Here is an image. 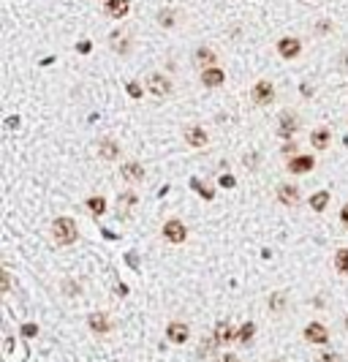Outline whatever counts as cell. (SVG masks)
Listing matches in <instances>:
<instances>
[{
	"instance_id": "1",
	"label": "cell",
	"mask_w": 348,
	"mask_h": 362,
	"mask_svg": "<svg viewBox=\"0 0 348 362\" xmlns=\"http://www.w3.org/2000/svg\"><path fill=\"white\" fill-rule=\"evenodd\" d=\"M52 237L57 245H74L79 240V232H76V224L74 218H54L52 224Z\"/></svg>"
},
{
	"instance_id": "2",
	"label": "cell",
	"mask_w": 348,
	"mask_h": 362,
	"mask_svg": "<svg viewBox=\"0 0 348 362\" xmlns=\"http://www.w3.org/2000/svg\"><path fill=\"white\" fill-rule=\"evenodd\" d=\"M188 232H185V224L177 221V218H169V221L163 224V240L166 242H174V245H180V242H185Z\"/></svg>"
},
{
	"instance_id": "3",
	"label": "cell",
	"mask_w": 348,
	"mask_h": 362,
	"mask_svg": "<svg viewBox=\"0 0 348 362\" xmlns=\"http://www.w3.org/2000/svg\"><path fill=\"white\" fill-rule=\"evenodd\" d=\"M250 98H253V104H256V106H270L272 101H275V88H272V82H256V85H253Z\"/></svg>"
},
{
	"instance_id": "4",
	"label": "cell",
	"mask_w": 348,
	"mask_h": 362,
	"mask_svg": "<svg viewBox=\"0 0 348 362\" xmlns=\"http://www.w3.org/2000/svg\"><path fill=\"white\" fill-rule=\"evenodd\" d=\"M147 90L153 93V96H169L171 93V82H169V76H163V74H150L147 76Z\"/></svg>"
},
{
	"instance_id": "5",
	"label": "cell",
	"mask_w": 348,
	"mask_h": 362,
	"mask_svg": "<svg viewBox=\"0 0 348 362\" xmlns=\"http://www.w3.org/2000/svg\"><path fill=\"white\" fill-rule=\"evenodd\" d=\"M299 52H302V44H299V38H280L278 41V54L283 60H294L299 58Z\"/></svg>"
},
{
	"instance_id": "6",
	"label": "cell",
	"mask_w": 348,
	"mask_h": 362,
	"mask_svg": "<svg viewBox=\"0 0 348 362\" xmlns=\"http://www.w3.org/2000/svg\"><path fill=\"white\" fill-rule=\"evenodd\" d=\"M299 131V117L294 115V112H283L280 115V136L283 139H288V136H294V133Z\"/></svg>"
},
{
	"instance_id": "7",
	"label": "cell",
	"mask_w": 348,
	"mask_h": 362,
	"mask_svg": "<svg viewBox=\"0 0 348 362\" xmlns=\"http://www.w3.org/2000/svg\"><path fill=\"white\" fill-rule=\"evenodd\" d=\"M120 175H123L125 183H141V180H144V169H141V163H136V161H125Z\"/></svg>"
},
{
	"instance_id": "8",
	"label": "cell",
	"mask_w": 348,
	"mask_h": 362,
	"mask_svg": "<svg viewBox=\"0 0 348 362\" xmlns=\"http://www.w3.org/2000/svg\"><path fill=\"white\" fill-rule=\"evenodd\" d=\"M313 166H315L313 155H294V158L288 161V172H291V175H305V172H310Z\"/></svg>"
},
{
	"instance_id": "9",
	"label": "cell",
	"mask_w": 348,
	"mask_h": 362,
	"mask_svg": "<svg viewBox=\"0 0 348 362\" xmlns=\"http://www.w3.org/2000/svg\"><path fill=\"white\" fill-rule=\"evenodd\" d=\"M305 341H307V343H327V341H329L327 327H324V324H318V321L307 324V327H305Z\"/></svg>"
},
{
	"instance_id": "10",
	"label": "cell",
	"mask_w": 348,
	"mask_h": 362,
	"mask_svg": "<svg viewBox=\"0 0 348 362\" xmlns=\"http://www.w3.org/2000/svg\"><path fill=\"white\" fill-rule=\"evenodd\" d=\"M87 327H90L96 335H104V332L112 329V321H109L106 313H90V316H87Z\"/></svg>"
},
{
	"instance_id": "11",
	"label": "cell",
	"mask_w": 348,
	"mask_h": 362,
	"mask_svg": "<svg viewBox=\"0 0 348 362\" xmlns=\"http://www.w3.org/2000/svg\"><path fill=\"white\" fill-rule=\"evenodd\" d=\"M166 335H169L171 343H185L188 338H191V329H188V324H183V321H171V324L166 327Z\"/></svg>"
},
{
	"instance_id": "12",
	"label": "cell",
	"mask_w": 348,
	"mask_h": 362,
	"mask_svg": "<svg viewBox=\"0 0 348 362\" xmlns=\"http://www.w3.org/2000/svg\"><path fill=\"white\" fill-rule=\"evenodd\" d=\"M223 79H226V74H223L218 66L201 71V85H204V88H220V85H223Z\"/></svg>"
},
{
	"instance_id": "13",
	"label": "cell",
	"mask_w": 348,
	"mask_h": 362,
	"mask_svg": "<svg viewBox=\"0 0 348 362\" xmlns=\"http://www.w3.org/2000/svg\"><path fill=\"white\" fill-rule=\"evenodd\" d=\"M128 9H131V0H109V3L104 6V11L112 19H123L125 14H128Z\"/></svg>"
},
{
	"instance_id": "14",
	"label": "cell",
	"mask_w": 348,
	"mask_h": 362,
	"mask_svg": "<svg viewBox=\"0 0 348 362\" xmlns=\"http://www.w3.org/2000/svg\"><path fill=\"white\" fill-rule=\"evenodd\" d=\"M228 341H237V329L228 324V321H220L215 327V343L218 346H226Z\"/></svg>"
},
{
	"instance_id": "15",
	"label": "cell",
	"mask_w": 348,
	"mask_h": 362,
	"mask_svg": "<svg viewBox=\"0 0 348 362\" xmlns=\"http://www.w3.org/2000/svg\"><path fill=\"white\" fill-rule=\"evenodd\" d=\"M185 142L191 147H204L210 142V136H207V131H204V128H193V125H191V128H185Z\"/></svg>"
},
{
	"instance_id": "16",
	"label": "cell",
	"mask_w": 348,
	"mask_h": 362,
	"mask_svg": "<svg viewBox=\"0 0 348 362\" xmlns=\"http://www.w3.org/2000/svg\"><path fill=\"white\" fill-rule=\"evenodd\" d=\"M193 60H196V66H204V68H215L218 66V54L212 49H207V46H201V49L193 54Z\"/></svg>"
},
{
	"instance_id": "17",
	"label": "cell",
	"mask_w": 348,
	"mask_h": 362,
	"mask_svg": "<svg viewBox=\"0 0 348 362\" xmlns=\"http://www.w3.org/2000/svg\"><path fill=\"white\" fill-rule=\"evenodd\" d=\"M329 142H332V133H329V128H315V131L310 133V145L315 147V150H327V147H329Z\"/></svg>"
},
{
	"instance_id": "18",
	"label": "cell",
	"mask_w": 348,
	"mask_h": 362,
	"mask_svg": "<svg viewBox=\"0 0 348 362\" xmlns=\"http://www.w3.org/2000/svg\"><path fill=\"white\" fill-rule=\"evenodd\" d=\"M98 155L104 161H114L117 155H120V145H117V142H112V139H104L98 145Z\"/></svg>"
},
{
	"instance_id": "19",
	"label": "cell",
	"mask_w": 348,
	"mask_h": 362,
	"mask_svg": "<svg viewBox=\"0 0 348 362\" xmlns=\"http://www.w3.org/2000/svg\"><path fill=\"white\" fill-rule=\"evenodd\" d=\"M278 199L283 204H299V188L297 185H278Z\"/></svg>"
},
{
	"instance_id": "20",
	"label": "cell",
	"mask_w": 348,
	"mask_h": 362,
	"mask_svg": "<svg viewBox=\"0 0 348 362\" xmlns=\"http://www.w3.org/2000/svg\"><path fill=\"white\" fill-rule=\"evenodd\" d=\"M87 210H90L93 215H104L106 212V199L104 196H90V199H87Z\"/></svg>"
},
{
	"instance_id": "21",
	"label": "cell",
	"mask_w": 348,
	"mask_h": 362,
	"mask_svg": "<svg viewBox=\"0 0 348 362\" xmlns=\"http://www.w3.org/2000/svg\"><path fill=\"white\" fill-rule=\"evenodd\" d=\"M327 204H329V193L327 191H318V193L310 196V207L315 212H324V210H327Z\"/></svg>"
},
{
	"instance_id": "22",
	"label": "cell",
	"mask_w": 348,
	"mask_h": 362,
	"mask_svg": "<svg viewBox=\"0 0 348 362\" xmlns=\"http://www.w3.org/2000/svg\"><path fill=\"white\" fill-rule=\"evenodd\" d=\"M335 270L340 275H348V248H340L335 254Z\"/></svg>"
},
{
	"instance_id": "23",
	"label": "cell",
	"mask_w": 348,
	"mask_h": 362,
	"mask_svg": "<svg viewBox=\"0 0 348 362\" xmlns=\"http://www.w3.org/2000/svg\"><path fill=\"white\" fill-rule=\"evenodd\" d=\"M283 308H286V294L275 292V294L270 297V311H272V313H280Z\"/></svg>"
},
{
	"instance_id": "24",
	"label": "cell",
	"mask_w": 348,
	"mask_h": 362,
	"mask_svg": "<svg viewBox=\"0 0 348 362\" xmlns=\"http://www.w3.org/2000/svg\"><path fill=\"white\" fill-rule=\"evenodd\" d=\"M253 332H256V324H253V321H248V324H242V329L237 332V341H240V343H248L250 338H253Z\"/></svg>"
},
{
	"instance_id": "25",
	"label": "cell",
	"mask_w": 348,
	"mask_h": 362,
	"mask_svg": "<svg viewBox=\"0 0 348 362\" xmlns=\"http://www.w3.org/2000/svg\"><path fill=\"white\" fill-rule=\"evenodd\" d=\"M174 19H177V14H174L171 9H163L161 14H158V22H161L163 27H171V25H174Z\"/></svg>"
},
{
	"instance_id": "26",
	"label": "cell",
	"mask_w": 348,
	"mask_h": 362,
	"mask_svg": "<svg viewBox=\"0 0 348 362\" xmlns=\"http://www.w3.org/2000/svg\"><path fill=\"white\" fill-rule=\"evenodd\" d=\"M318 362H343V357H340V354H332V351H321Z\"/></svg>"
},
{
	"instance_id": "27",
	"label": "cell",
	"mask_w": 348,
	"mask_h": 362,
	"mask_svg": "<svg viewBox=\"0 0 348 362\" xmlns=\"http://www.w3.org/2000/svg\"><path fill=\"white\" fill-rule=\"evenodd\" d=\"M193 188H196V191H201L204 199H212V188H210V185H204V183H199V180H193Z\"/></svg>"
},
{
	"instance_id": "28",
	"label": "cell",
	"mask_w": 348,
	"mask_h": 362,
	"mask_svg": "<svg viewBox=\"0 0 348 362\" xmlns=\"http://www.w3.org/2000/svg\"><path fill=\"white\" fill-rule=\"evenodd\" d=\"M128 96H133V98H139L141 96V88L136 82H128Z\"/></svg>"
},
{
	"instance_id": "29",
	"label": "cell",
	"mask_w": 348,
	"mask_h": 362,
	"mask_svg": "<svg viewBox=\"0 0 348 362\" xmlns=\"http://www.w3.org/2000/svg\"><path fill=\"white\" fill-rule=\"evenodd\" d=\"M218 362H240V357L231 354V351H226V354H220V357H218Z\"/></svg>"
},
{
	"instance_id": "30",
	"label": "cell",
	"mask_w": 348,
	"mask_h": 362,
	"mask_svg": "<svg viewBox=\"0 0 348 362\" xmlns=\"http://www.w3.org/2000/svg\"><path fill=\"white\" fill-rule=\"evenodd\" d=\"M22 332H25L27 338H33V335H38V327L36 324H25V327H22Z\"/></svg>"
},
{
	"instance_id": "31",
	"label": "cell",
	"mask_w": 348,
	"mask_h": 362,
	"mask_svg": "<svg viewBox=\"0 0 348 362\" xmlns=\"http://www.w3.org/2000/svg\"><path fill=\"white\" fill-rule=\"evenodd\" d=\"M340 224L348 229V204H343V210H340Z\"/></svg>"
},
{
	"instance_id": "32",
	"label": "cell",
	"mask_w": 348,
	"mask_h": 362,
	"mask_svg": "<svg viewBox=\"0 0 348 362\" xmlns=\"http://www.w3.org/2000/svg\"><path fill=\"white\" fill-rule=\"evenodd\" d=\"M220 185L231 188V185H234V177H228V175H226V177H220Z\"/></svg>"
},
{
	"instance_id": "33",
	"label": "cell",
	"mask_w": 348,
	"mask_h": 362,
	"mask_svg": "<svg viewBox=\"0 0 348 362\" xmlns=\"http://www.w3.org/2000/svg\"><path fill=\"white\" fill-rule=\"evenodd\" d=\"M79 52H90V41H82V44H79Z\"/></svg>"
}]
</instances>
